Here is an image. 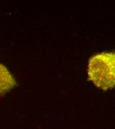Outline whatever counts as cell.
<instances>
[{
    "label": "cell",
    "mask_w": 115,
    "mask_h": 129,
    "mask_svg": "<svg viewBox=\"0 0 115 129\" xmlns=\"http://www.w3.org/2000/svg\"><path fill=\"white\" fill-rule=\"evenodd\" d=\"M16 84V81L8 69L0 63V96L10 91Z\"/></svg>",
    "instance_id": "2"
},
{
    "label": "cell",
    "mask_w": 115,
    "mask_h": 129,
    "mask_svg": "<svg viewBox=\"0 0 115 129\" xmlns=\"http://www.w3.org/2000/svg\"><path fill=\"white\" fill-rule=\"evenodd\" d=\"M88 76L97 87L107 90L115 86V53H102L89 60Z\"/></svg>",
    "instance_id": "1"
}]
</instances>
